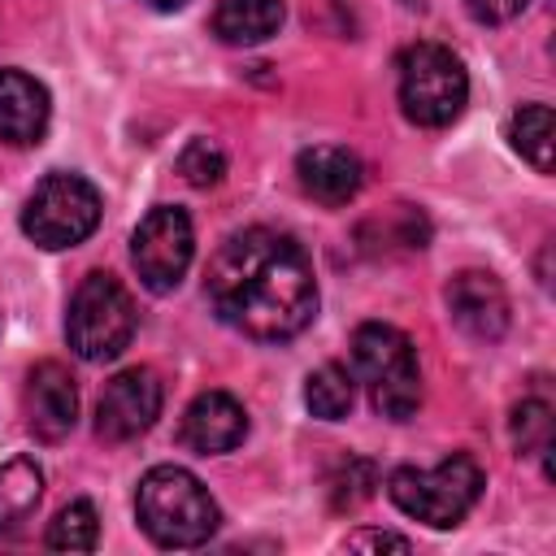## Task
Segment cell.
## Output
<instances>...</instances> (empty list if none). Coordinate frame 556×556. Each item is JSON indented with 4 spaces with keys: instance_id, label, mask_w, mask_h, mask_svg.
Listing matches in <instances>:
<instances>
[{
    "instance_id": "obj_1",
    "label": "cell",
    "mask_w": 556,
    "mask_h": 556,
    "mask_svg": "<svg viewBox=\"0 0 556 556\" xmlns=\"http://www.w3.org/2000/svg\"><path fill=\"white\" fill-rule=\"evenodd\" d=\"M213 313L261 343L295 339L317 317V278L291 235L248 226L235 230L204 269Z\"/></svg>"
},
{
    "instance_id": "obj_2",
    "label": "cell",
    "mask_w": 556,
    "mask_h": 556,
    "mask_svg": "<svg viewBox=\"0 0 556 556\" xmlns=\"http://www.w3.org/2000/svg\"><path fill=\"white\" fill-rule=\"evenodd\" d=\"M135 517L156 547H200L222 521L208 486L182 465H152L139 478Z\"/></svg>"
},
{
    "instance_id": "obj_3",
    "label": "cell",
    "mask_w": 556,
    "mask_h": 556,
    "mask_svg": "<svg viewBox=\"0 0 556 556\" xmlns=\"http://www.w3.org/2000/svg\"><path fill=\"white\" fill-rule=\"evenodd\" d=\"M352 365L356 378L365 382L374 408L391 421H408L421 404V369L417 352L404 330L387 321H365L352 334Z\"/></svg>"
},
{
    "instance_id": "obj_4",
    "label": "cell",
    "mask_w": 556,
    "mask_h": 556,
    "mask_svg": "<svg viewBox=\"0 0 556 556\" xmlns=\"http://www.w3.org/2000/svg\"><path fill=\"white\" fill-rule=\"evenodd\" d=\"M482 469L469 452H452L447 460H439L434 469H395L387 478V495L400 513L434 526V530H447V526H460L465 513L478 504L482 495Z\"/></svg>"
},
{
    "instance_id": "obj_5",
    "label": "cell",
    "mask_w": 556,
    "mask_h": 556,
    "mask_svg": "<svg viewBox=\"0 0 556 556\" xmlns=\"http://www.w3.org/2000/svg\"><path fill=\"white\" fill-rule=\"evenodd\" d=\"M135 300L130 291L96 269L78 282V291L70 295V313H65V339L74 348V356L100 365V361H117L130 339H135Z\"/></svg>"
},
{
    "instance_id": "obj_6",
    "label": "cell",
    "mask_w": 556,
    "mask_h": 556,
    "mask_svg": "<svg viewBox=\"0 0 556 556\" xmlns=\"http://www.w3.org/2000/svg\"><path fill=\"white\" fill-rule=\"evenodd\" d=\"M469 100V74L443 43H413L400 56V109L417 126H447Z\"/></svg>"
},
{
    "instance_id": "obj_7",
    "label": "cell",
    "mask_w": 556,
    "mask_h": 556,
    "mask_svg": "<svg viewBox=\"0 0 556 556\" xmlns=\"http://www.w3.org/2000/svg\"><path fill=\"white\" fill-rule=\"evenodd\" d=\"M100 191L83 178V174H70V169H56V174H48L35 191H30V200H26V208H22V230L39 243V248H48V252H61V248H74V243H83L96 226H100Z\"/></svg>"
},
{
    "instance_id": "obj_8",
    "label": "cell",
    "mask_w": 556,
    "mask_h": 556,
    "mask_svg": "<svg viewBox=\"0 0 556 556\" xmlns=\"http://www.w3.org/2000/svg\"><path fill=\"white\" fill-rule=\"evenodd\" d=\"M191 252H195V230H191V217L178 204H156L130 235L135 274L156 295H165L182 282V274L191 265Z\"/></svg>"
},
{
    "instance_id": "obj_9",
    "label": "cell",
    "mask_w": 556,
    "mask_h": 556,
    "mask_svg": "<svg viewBox=\"0 0 556 556\" xmlns=\"http://www.w3.org/2000/svg\"><path fill=\"white\" fill-rule=\"evenodd\" d=\"M156 417H161V382L143 365L122 369L117 378H109V387L96 404V430L109 443L139 439L143 430H152Z\"/></svg>"
},
{
    "instance_id": "obj_10",
    "label": "cell",
    "mask_w": 556,
    "mask_h": 556,
    "mask_svg": "<svg viewBox=\"0 0 556 556\" xmlns=\"http://www.w3.org/2000/svg\"><path fill=\"white\" fill-rule=\"evenodd\" d=\"M447 317L478 343H495L508 330V291L491 269H460L447 291Z\"/></svg>"
},
{
    "instance_id": "obj_11",
    "label": "cell",
    "mask_w": 556,
    "mask_h": 556,
    "mask_svg": "<svg viewBox=\"0 0 556 556\" xmlns=\"http://www.w3.org/2000/svg\"><path fill=\"white\" fill-rule=\"evenodd\" d=\"M74 417H78V391L70 369L56 361H39L26 378V421L35 439L61 443L74 430Z\"/></svg>"
},
{
    "instance_id": "obj_12",
    "label": "cell",
    "mask_w": 556,
    "mask_h": 556,
    "mask_svg": "<svg viewBox=\"0 0 556 556\" xmlns=\"http://www.w3.org/2000/svg\"><path fill=\"white\" fill-rule=\"evenodd\" d=\"M248 434V413L235 395L226 391H200L187 413H182V426H178V439L200 452V456H222L230 447H239Z\"/></svg>"
},
{
    "instance_id": "obj_13",
    "label": "cell",
    "mask_w": 556,
    "mask_h": 556,
    "mask_svg": "<svg viewBox=\"0 0 556 556\" xmlns=\"http://www.w3.org/2000/svg\"><path fill=\"white\" fill-rule=\"evenodd\" d=\"M52 117L43 83H35L22 70H0V143L30 148L43 139Z\"/></svg>"
},
{
    "instance_id": "obj_14",
    "label": "cell",
    "mask_w": 556,
    "mask_h": 556,
    "mask_svg": "<svg viewBox=\"0 0 556 556\" xmlns=\"http://www.w3.org/2000/svg\"><path fill=\"white\" fill-rule=\"evenodd\" d=\"M295 178H300L304 195H313L326 208H339L361 191L365 174H361L356 152L334 148V143H317V148H304L295 156Z\"/></svg>"
},
{
    "instance_id": "obj_15",
    "label": "cell",
    "mask_w": 556,
    "mask_h": 556,
    "mask_svg": "<svg viewBox=\"0 0 556 556\" xmlns=\"http://www.w3.org/2000/svg\"><path fill=\"white\" fill-rule=\"evenodd\" d=\"M282 17H287V4L282 0H217V9H213V35L222 43L252 48V43H265L269 35H278Z\"/></svg>"
},
{
    "instance_id": "obj_16",
    "label": "cell",
    "mask_w": 556,
    "mask_h": 556,
    "mask_svg": "<svg viewBox=\"0 0 556 556\" xmlns=\"http://www.w3.org/2000/svg\"><path fill=\"white\" fill-rule=\"evenodd\" d=\"M43 495V473L35 460L13 456L0 465V530H17Z\"/></svg>"
},
{
    "instance_id": "obj_17",
    "label": "cell",
    "mask_w": 556,
    "mask_h": 556,
    "mask_svg": "<svg viewBox=\"0 0 556 556\" xmlns=\"http://www.w3.org/2000/svg\"><path fill=\"white\" fill-rule=\"evenodd\" d=\"M508 139L539 174H552V109L547 104H521L508 122Z\"/></svg>"
},
{
    "instance_id": "obj_18",
    "label": "cell",
    "mask_w": 556,
    "mask_h": 556,
    "mask_svg": "<svg viewBox=\"0 0 556 556\" xmlns=\"http://www.w3.org/2000/svg\"><path fill=\"white\" fill-rule=\"evenodd\" d=\"M304 404L321 421L348 417V408H352V374L343 365H334V361L321 365V369H313L308 382H304Z\"/></svg>"
},
{
    "instance_id": "obj_19",
    "label": "cell",
    "mask_w": 556,
    "mask_h": 556,
    "mask_svg": "<svg viewBox=\"0 0 556 556\" xmlns=\"http://www.w3.org/2000/svg\"><path fill=\"white\" fill-rule=\"evenodd\" d=\"M96 539H100V521H96V508L87 500L65 504L48 526V547L52 552H91Z\"/></svg>"
},
{
    "instance_id": "obj_20",
    "label": "cell",
    "mask_w": 556,
    "mask_h": 556,
    "mask_svg": "<svg viewBox=\"0 0 556 556\" xmlns=\"http://www.w3.org/2000/svg\"><path fill=\"white\" fill-rule=\"evenodd\" d=\"M513 443L521 456H543L552 447V408L543 400H526L513 408Z\"/></svg>"
},
{
    "instance_id": "obj_21",
    "label": "cell",
    "mask_w": 556,
    "mask_h": 556,
    "mask_svg": "<svg viewBox=\"0 0 556 556\" xmlns=\"http://www.w3.org/2000/svg\"><path fill=\"white\" fill-rule=\"evenodd\" d=\"M178 174H182L191 187H217L222 174H226V152H222L213 139H191V143L178 152Z\"/></svg>"
},
{
    "instance_id": "obj_22",
    "label": "cell",
    "mask_w": 556,
    "mask_h": 556,
    "mask_svg": "<svg viewBox=\"0 0 556 556\" xmlns=\"http://www.w3.org/2000/svg\"><path fill=\"white\" fill-rule=\"evenodd\" d=\"M343 547H352V552H408L413 543L404 534H391V530H356L343 539Z\"/></svg>"
},
{
    "instance_id": "obj_23",
    "label": "cell",
    "mask_w": 556,
    "mask_h": 556,
    "mask_svg": "<svg viewBox=\"0 0 556 556\" xmlns=\"http://www.w3.org/2000/svg\"><path fill=\"white\" fill-rule=\"evenodd\" d=\"M526 4H530V0H465V9H469L478 22H486V26L513 22V17H517Z\"/></svg>"
},
{
    "instance_id": "obj_24",
    "label": "cell",
    "mask_w": 556,
    "mask_h": 556,
    "mask_svg": "<svg viewBox=\"0 0 556 556\" xmlns=\"http://www.w3.org/2000/svg\"><path fill=\"white\" fill-rule=\"evenodd\" d=\"M143 4H152V9H178L182 0H143Z\"/></svg>"
}]
</instances>
